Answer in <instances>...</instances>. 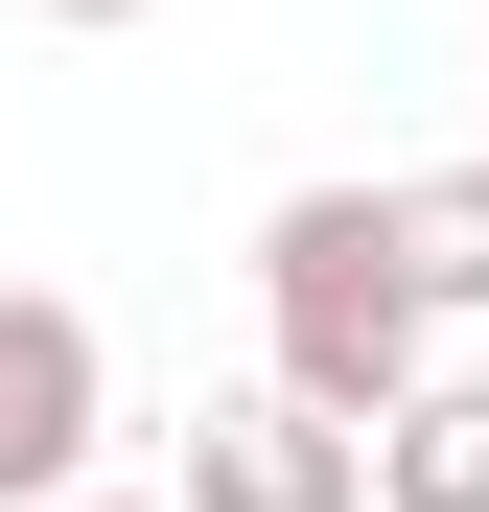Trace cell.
I'll return each mask as SVG.
<instances>
[{
  "instance_id": "4",
  "label": "cell",
  "mask_w": 489,
  "mask_h": 512,
  "mask_svg": "<svg viewBox=\"0 0 489 512\" xmlns=\"http://www.w3.org/2000/svg\"><path fill=\"white\" fill-rule=\"evenodd\" d=\"M350 489H373V512H489V373H420V396L350 443Z\"/></svg>"
},
{
  "instance_id": "1",
  "label": "cell",
  "mask_w": 489,
  "mask_h": 512,
  "mask_svg": "<svg viewBox=\"0 0 489 512\" xmlns=\"http://www.w3.org/2000/svg\"><path fill=\"white\" fill-rule=\"evenodd\" d=\"M257 326H280V373L257 396H303V419H373L443 373V326H420V280H396V233H373V187H280V233H257Z\"/></svg>"
},
{
  "instance_id": "6",
  "label": "cell",
  "mask_w": 489,
  "mask_h": 512,
  "mask_svg": "<svg viewBox=\"0 0 489 512\" xmlns=\"http://www.w3.org/2000/svg\"><path fill=\"white\" fill-rule=\"evenodd\" d=\"M24 24H140V0H24Z\"/></svg>"
},
{
  "instance_id": "7",
  "label": "cell",
  "mask_w": 489,
  "mask_h": 512,
  "mask_svg": "<svg viewBox=\"0 0 489 512\" xmlns=\"http://www.w3.org/2000/svg\"><path fill=\"white\" fill-rule=\"evenodd\" d=\"M70 512H140V489H70Z\"/></svg>"
},
{
  "instance_id": "2",
  "label": "cell",
  "mask_w": 489,
  "mask_h": 512,
  "mask_svg": "<svg viewBox=\"0 0 489 512\" xmlns=\"http://www.w3.org/2000/svg\"><path fill=\"white\" fill-rule=\"evenodd\" d=\"M117 443V350H94V303H47V280H0V512H70Z\"/></svg>"
},
{
  "instance_id": "5",
  "label": "cell",
  "mask_w": 489,
  "mask_h": 512,
  "mask_svg": "<svg viewBox=\"0 0 489 512\" xmlns=\"http://www.w3.org/2000/svg\"><path fill=\"white\" fill-rule=\"evenodd\" d=\"M373 233H396V280H420V326H466V303H489V163H420V187H373Z\"/></svg>"
},
{
  "instance_id": "3",
  "label": "cell",
  "mask_w": 489,
  "mask_h": 512,
  "mask_svg": "<svg viewBox=\"0 0 489 512\" xmlns=\"http://www.w3.org/2000/svg\"><path fill=\"white\" fill-rule=\"evenodd\" d=\"M163 512H373V489H350V419H303V396H210Z\"/></svg>"
}]
</instances>
